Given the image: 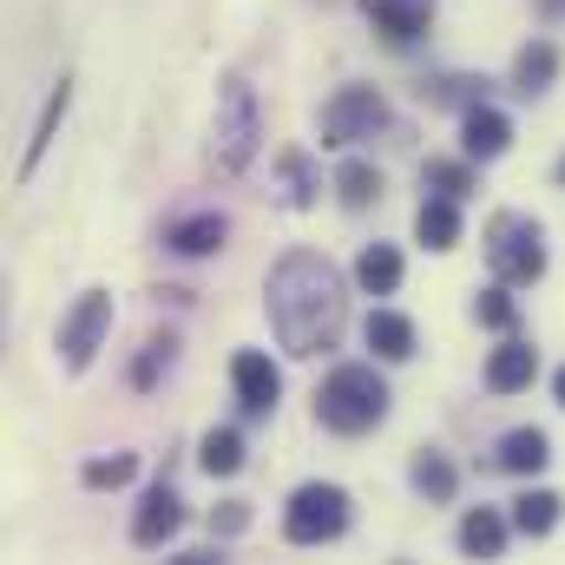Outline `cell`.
<instances>
[{"label":"cell","instance_id":"obj_17","mask_svg":"<svg viewBox=\"0 0 565 565\" xmlns=\"http://www.w3.org/2000/svg\"><path fill=\"white\" fill-rule=\"evenodd\" d=\"M415 237H422L427 250H454L460 244V198H422V211H415Z\"/></svg>","mask_w":565,"mask_h":565},{"label":"cell","instance_id":"obj_33","mask_svg":"<svg viewBox=\"0 0 565 565\" xmlns=\"http://www.w3.org/2000/svg\"><path fill=\"white\" fill-rule=\"evenodd\" d=\"M559 191H565V158H559Z\"/></svg>","mask_w":565,"mask_h":565},{"label":"cell","instance_id":"obj_24","mask_svg":"<svg viewBox=\"0 0 565 565\" xmlns=\"http://www.w3.org/2000/svg\"><path fill=\"white\" fill-rule=\"evenodd\" d=\"M335 198H342L349 211H369V204L382 198V171H375L369 158H349V164L335 171Z\"/></svg>","mask_w":565,"mask_h":565},{"label":"cell","instance_id":"obj_10","mask_svg":"<svg viewBox=\"0 0 565 565\" xmlns=\"http://www.w3.org/2000/svg\"><path fill=\"white\" fill-rule=\"evenodd\" d=\"M362 13L375 20V33L388 46H415L427 26H434V0H362Z\"/></svg>","mask_w":565,"mask_h":565},{"label":"cell","instance_id":"obj_16","mask_svg":"<svg viewBox=\"0 0 565 565\" xmlns=\"http://www.w3.org/2000/svg\"><path fill=\"white\" fill-rule=\"evenodd\" d=\"M316 191H322V178H316L309 151H282V158H277V204H282V211H309V204H316Z\"/></svg>","mask_w":565,"mask_h":565},{"label":"cell","instance_id":"obj_26","mask_svg":"<svg viewBox=\"0 0 565 565\" xmlns=\"http://www.w3.org/2000/svg\"><path fill=\"white\" fill-rule=\"evenodd\" d=\"M171 362H178V335H171V329H164V335H151V342H145V355L139 362H132V388H158V375H171Z\"/></svg>","mask_w":565,"mask_h":565},{"label":"cell","instance_id":"obj_1","mask_svg":"<svg viewBox=\"0 0 565 565\" xmlns=\"http://www.w3.org/2000/svg\"><path fill=\"white\" fill-rule=\"evenodd\" d=\"M264 309H270V329L289 355H329L349 329V289L342 270L316 250H289L277 257V270L264 282Z\"/></svg>","mask_w":565,"mask_h":565},{"label":"cell","instance_id":"obj_12","mask_svg":"<svg viewBox=\"0 0 565 565\" xmlns=\"http://www.w3.org/2000/svg\"><path fill=\"white\" fill-rule=\"evenodd\" d=\"M533 375H540V349L533 342H500L487 355V388L493 395H520V388H533Z\"/></svg>","mask_w":565,"mask_h":565},{"label":"cell","instance_id":"obj_18","mask_svg":"<svg viewBox=\"0 0 565 565\" xmlns=\"http://www.w3.org/2000/svg\"><path fill=\"white\" fill-rule=\"evenodd\" d=\"M493 460L507 473H540L553 460V440H546V427H513V434H500V454Z\"/></svg>","mask_w":565,"mask_h":565},{"label":"cell","instance_id":"obj_8","mask_svg":"<svg viewBox=\"0 0 565 565\" xmlns=\"http://www.w3.org/2000/svg\"><path fill=\"white\" fill-rule=\"evenodd\" d=\"M231 388H237L244 415H270L282 402V369L264 349H237V355H231Z\"/></svg>","mask_w":565,"mask_h":565},{"label":"cell","instance_id":"obj_13","mask_svg":"<svg viewBox=\"0 0 565 565\" xmlns=\"http://www.w3.org/2000/svg\"><path fill=\"white\" fill-rule=\"evenodd\" d=\"M224 237H231V217L224 211H198V217H178L164 231V244L178 257H211V250H224Z\"/></svg>","mask_w":565,"mask_h":565},{"label":"cell","instance_id":"obj_5","mask_svg":"<svg viewBox=\"0 0 565 565\" xmlns=\"http://www.w3.org/2000/svg\"><path fill=\"white\" fill-rule=\"evenodd\" d=\"M487 264H493V277H507V282H540L546 277V231H540V217L500 211V217L487 224Z\"/></svg>","mask_w":565,"mask_h":565},{"label":"cell","instance_id":"obj_7","mask_svg":"<svg viewBox=\"0 0 565 565\" xmlns=\"http://www.w3.org/2000/svg\"><path fill=\"white\" fill-rule=\"evenodd\" d=\"M382 119H388V106H382V93H375V86H342V93H329V99H322L316 132H322V145H355V139H369Z\"/></svg>","mask_w":565,"mask_h":565},{"label":"cell","instance_id":"obj_31","mask_svg":"<svg viewBox=\"0 0 565 565\" xmlns=\"http://www.w3.org/2000/svg\"><path fill=\"white\" fill-rule=\"evenodd\" d=\"M553 402H559V408H565V369H559V375H553Z\"/></svg>","mask_w":565,"mask_h":565},{"label":"cell","instance_id":"obj_28","mask_svg":"<svg viewBox=\"0 0 565 565\" xmlns=\"http://www.w3.org/2000/svg\"><path fill=\"white\" fill-rule=\"evenodd\" d=\"M473 322H480V329H513V322H520V309H513V296H507V277L487 282V289L473 296Z\"/></svg>","mask_w":565,"mask_h":565},{"label":"cell","instance_id":"obj_20","mask_svg":"<svg viewBox=\"0 0 565 565\" xmlns=\"http://www.w3.org/2000/svg\"><path fill=\"white\" fill-rule=\"evenodd\" d=\"M460 553H473V559H500V553H507V520H500L493 507H473V513L460 520Z\"/></svg>","mask_w":565,"mask_h":565},{"label":"cell","instance_id":"obj_22","mask_svg":"<svg viewBox=\"0 0 565 565\" xmlns=\"http://www.w3.org/2000/svg\"><path fill=\"white\" fill-rule=\"evenodd\" d=\"M355 282H362L369 296H395V289H402V250H395V244H369V250L355 257Z\"/></svg>","mask_w":565,"mask_h":565},{"label":"cell","instance_id":"obj_6","mask_svg":"<svg viewBox=\"0 0 565 565\" xmlns=\"http://www.w3.org/2000/svg\"><path fill=\"white\" fill-rule=\"evenodd\" d=\"M106 335H113V289H86L66 309V322H60V369L66 375H86L93 355L106 349Z\"/></svg>","mask_w":565,"mask_h":565},{"label":"cell","instance_id":"obj_15","mask_svg":"<svg viewBox=\"0 0 565 565\" xmlns=\"http://www.w3.org/2000/svg\"><path fill=\"white\" fill-rule=\"evenodd\" d=\"M553 79H559V46H553V40H526V46L513 53V93L533 99V93H546Z\"/></svg>","mask_w":565,"mask_h":565},{"label":"cell","instance_id":"obj_19","mask_svg":"<svg viewBox=\"0 0 565 565\" xmlns=\"http://www.w3.org/2000/svg\"><path fill=\"white\" fill-rule=\"evenodd\" d=\"M66 106H73V79H60V86L46 93V106H40V126H33V139H26V158H20V178H33V171H40V158H46L53 132H60Z\"/></svg>","mask_w":565,"mask_h":565},{"label":"cell","instance_id":"obj_30","mask_svg":"<svg viewBox=\"0 0 565 565\" xmlns=\"http://www.w3.org/2000/svg\"><path fill=\"white\" fill-rule=\"evenodd\" d=\"M211 526H224V533H244V526H250V513H244V500H231L224 513H211Z\"/></svg>","mask_w":565,"mask_h":565},{"label":"cell","instance_id":"obj_4","mask_svg":"<svg viewBox=\"0 0 565 565\" xmlns=\"http://www.w3.org/2000/svg\"><path fill=\"white\" fill-rule=\"evenodd\" d=\"M349 533V493L335 480H302L282 507V540L289 546H329Z\"/></svg>","mask_w":565,"mask_h":565},{"label":"cell","instance_id":"obj_27","mask_svg":"<svg viewBox=\"0 0 565 565\" xmlns=\"http://www.w3.org/2000/svg\"><path fill=\"white\" fill-rule=\"evenodd\" d=\"M132 473H139V454H99V460L79 467V480H86L93 493H113V487H126Z\"/></svg>","mask_w":565,"mask_h":565},{"label":"cell","instance_id":"obj_25","mask_svg":"<svg viewBox=\"0 0 565 565\" xmlns=\"http://www.w3.org/2000/svg\"><path fill=\"white\" fill-rule=\"evenodd\" d=\"M198 467H204L211 480H217V473H237V467H244V434H237V427H211L204 447H198Z\"/></svg>","mask_w":565,"mask_h":565},{"label":"cell","instance_id":"obj_11","mask_svg":"<svg viewBox=\"0 0 565 565\" xmlns=\"http://www.w3.org/2000/svg\"><path fill=\"white\" fill-rule=\"evenodd\" d=\"M507 145H513V119H507V113H493L487 99L460 113V151H467L473 164H493Z\"/></svg>","mask_w":565,"mask_h":565},{"label":"cell","instance_id":"obj_2","mask_svg":"<svg viewBox=\"0 0 565 565\" xmlns=\"http://www.w3.org/2000/svg\"><path fill=\"white\" fill-rule=\"evenodd\" d=\"M316 422L329 434H369V427L388 422V382L369 369V362H342L322 375L316 388Z\"/></svg>","mask_w":565,"mask_h":565},{"label":"cell","instance_id":"obj_23","mask_svg":"<svg viewBox=\"0 0 565 565\" xmlns=\"http://www.w3.org/2000/svg\"><path fill=\"white\" fill-rule=\"evenodd\" d=\"M408 487H415L422 500H454L460 473H454V460H447L440 447H422V454H415V467H408Z\"/></svg>","mask_w":565,"mask_h":565},{"label":"cell","instance_id":"obj_32","mask_svg":"<svg viewBox=\"0 0 565 565\" xmlns=\"http://www.w3.org/2000/svg\"><path fill=\"white\" fill-rule=\"evenodd\" d=\"M546 7H553V13H565V0H546Z\"/></svg>","mask_w":565,"mask_h":565},{"label":"cell","instance_id":"obj_29","mask_svg":"<svg viewBox=\"0 0 565 565\" xmlns=\"http://www.w3.org/2000/svg\"><path fill=\"white\" fill-rule=\"evenodd\" d=\"M422 184H427V191H440V198H467V191H473V158H467V164L427 158V164H422Z\"/></svg>","mask_w":565,"mask_h":565},{"label":"cell","instance_id":"obj_14","mask_svg":"<svg viewBox=\"0 0 565 565\" xmlns=\"http://www.w3.org/2000/svg\"><path fill=\"white\" fill-rule=\"evenodd\" d=\"M362 335H369V349H375L382 362H408V355H415V322H408L402 309H369Z\"/></svg>","mask_w":565,"mask_h":565},{"label":"cell","instance_id":"obj_3","mask_svg":"<svg viewBox=\"0 0 565 565\" xmlns=\"http://www.w3.org/2000/svg\"><path fill=\"white\" fill-rule=\"evenodd\" d=\"M257 145H264V113H257V93L231 73L224 86H217V119H211V164L224 171V178H237L250 158H257Z\"/></svg>","mask_w":565,"mask_h":565},{"label":"cell","instance_id":"obj_9","mask_svg":"<svg viewBox=\"0 0 565 565\" xmlns=\"http://www.w3.org/2000/svg\"><path fill=\"white\" fill-rule=\"evenodd\" d=\"M178 526H184V500H178V487H171V480H151L145 500H139V513H132V546H139V553H158Z\"/></svg>","mask_w":565,"mask_h":565},{"label":"cell","instance_id":"obj_21","mask_svg":"<svg viewBox=\"0 0 565 565\" xmlns=\"http://www.w3.org/2000/svg\"><path fill=\"white\" fill-rule=\"evenodd\" d=\"M559 507L565 500L553 493V487H526V493L513 500V526H520L526 540H546V533L559 526Z\"/></svg>","mask_w":565,"mask_h":565}]
</instances>
